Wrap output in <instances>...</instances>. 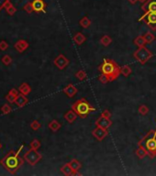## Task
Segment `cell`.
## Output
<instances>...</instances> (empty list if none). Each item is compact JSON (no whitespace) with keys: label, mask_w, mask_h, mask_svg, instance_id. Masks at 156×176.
Listing matches in <instances>:
<instances>
[{"label":"cell","mask_w":156,"mask_h":176,"mask_svg":"<svg viewBox=\"0 0 156 176\" xmlns=\"http://www.w3.org/2000/svg\"><path fill=\"white\" fill-rule=\"evenodd\" d=\"M24 10L26 11L27 13L30 14V13H32L34 9H33V6H32V3H30V2H28L25 6H24Z\"/></svg>","instance_id":"cell-31"},{"label":"cell","mask_w":156,"mask_h":176,"mask_svg":"<svg viewBox=\"0 0 156 176\" xmlns=\"http://www.w3.org/2000/svg\"><path fill=\"white\" fill-rule=\"evenodd\" d=\"M2 62L5 65H9L10 63L12 62V59H11V57L9 56V55H5V56L2 58Z\"/></svg>","instance_id":"cell-36"},{"label":"cell","mask_w":156,"mask_h":176,"mask_svg":"<svg viewBox=\"0 0 156 176\" xmlns=\"http://www.w3.org/2000/svg\"><path fill=\"white\" fill-rule=\"evenodd\" d=\"M139 21H144L152 30L156 29V13L155 12L145 13L141 18H139Z\"/></svg>","instance_id":"cell-7"},{"label":"cell","mask_w":156,"mask_h":176,"mask_svg":"<svg viewBox=\"0 0 156 176\" xmlns=\"http://www.w3.org/2000/svg\"><path fill=\"white\" fill-rule=\"evenodd\" d=\"M32 6H33V9L35 12L40 13V12H46L45 11V7H46V4L42 1V0H34L32 2Z\"/></svg>","instance_id":"cell-12"},{"label":"cell","mask_w":156,"mask_h":176,"mask_svg":"<svg viewBox=\"0 0 156 176\" xmlns=\"http://www.w3.org/2000/svg\"><path fill=\"white\" fill-rule=\"evenodd\" d=\"M0 110H1V112H2L4 115H7V114H9L10 112L12 111V108L10 107V106H9V105L5 104L1 108H0Z\"/></svg>","instance_id":"cell-29"},{"label":"cell","mask_w":156,"mask_h":176,"mask_svg":"<svg viewBox=\"0 0 156 176\" xmlns=\"http://www.w3.org/2000/svg\"><path fill=\"white\" fill-rule=\"evenodd\" d=\"M69 164H70L71 168L73 169V171H74V175H78L79 173H78L77 172H78V170L82 167L81 162H80L79 161L74 159V160H72V161L69 162Z\"/></svg>","instance_id":"cell-17"},{"label":"cell","mask_w":156,"mask_h":176,"mask_svg":"<svg viewBox=\"0 0 156 176\" xmlns=\"http://www.w3.org/2000/svg\"><path fill=\"white\" fill-rule=\"evenodd\" d=\"M4 8L6 9V11L7 12V14L10 15V16H13V15L17 12V8L12 5V3L10 2V0H8V1L6 3Z\"/></svg>","instance_id":"cell-19"},{"label":"cell","mask_w":156,"mask_h":176,"mask_svg":"<svg viewBox=\"0 0 156 176\" xmlns=\"http://www.w3.org/2000/svg\"><path fill=\"white\" fill-rule=\"evenodd\" d=\"M28 102H29V100H28L27 96H26L25 95L21 94V93L18 94V95H17L16 99H15V104H16L18 107H23L24 106L27 105Z\"/></svg>","instance_id":"cell-13"},{"label":"cell","mask_w":156,"mask_h":176,"mask_svg":"<svg viewBox=\"0 0 156 176\" xmlns=\"http://www.w3.org/2000/svg\"><path fill=\"white\" fill-rule=\"evenodd\" d=\"M135 153H136V155H137L140 159H143V158H145L146 156H148V151H147L146 150H145L143 147H141V146H139V148L136 150Z\"/></svg>","instance_id":"cell-22"},{"label":"cell","mask_w":156,"mask_h":176,"mask_svg":"<svg viewBox=\"0 0 156 176\" xmlns=\"http://www.w3.org/2000/svg\"><path fill=\"white\" fill-rule=\"evenodd\" d=\"M129 1H130V3H131V4H135V3H136V2L138 1V0H129Z\"/></svg>","instance_id":"cell-42"},{"label":"cell","mask_w":156,"mask_h":176,"mask_svg":"<svg viewBox=\"0 0 156 176\" xmlns=\"http://www.w3.org/2000/svg\"><path fill=\"white\" fill-rule=\"evenodd\" d=\"M49 128L51 130H53V132H56L57 130H59L61 128V124L58 122L57 120H53L49 124Z\"/></svg>","instance_id":"cell-24"},{"label":"cell","mask_w":156,"mask_h":176,"mask_svg":"<svg viewBox=\"0 0 156 176\" xmlns=\"http://www.w3.org/2000/svg\"><path fill=\"white\" fill-rule=\"evenodd\" d=\"M86 38L84 34H82V33L78 32L76 33V34L74 36V38H73V40H74L77 45H82L83 43H84L86 41Z\"/></svg>","instance_id":"cell-18"},{"label":"cell","mask_w":156,"mask_h":176,"mask_svg":"<svg viewBox=\"0 0 156 176\" xmlns=\"http://www.w3.org/2000/svg\"><path fill=\"white\" fill-rule=\"evenodd\" d=\"M0 149H1V143H0Z\"/></svg>","instance_id":"cell-44"},{"label":"cell","mask_w":156,"mask_h":176,"mask_svg":"<svg viewBox=\"0 0 156 176\" xmlns=\"http://www.w3.org/2000/svg\"><path fill=\"white\" fill-rule=\"evenodd\" d=\"M101 116L104 117H107V118H110L111 117V113L108 111V109H106V110H104V111L101 113Z\"/></svg>","instance_id":"cell-39"},{"label":"cell","mask_w":156,"mask_h":176,"mask_svg":"<svg viewBox=\"0 0 156 176\" xmlns=\"http://www.w3.org/2000/svg\"><path fill=\"white\" fill-rule=\"evenodd\" d=\"M134 43H135V45H137L139 48H141V47H143L145 45V43H147V42L145 40L143 36H138L134 40Z\"/></svg>","instance_id":"cell-23"},{"label":"cell","mask_w":156,"mask_h":176,"mask_svg":"<svg viewBox=\"0 0 156 176\" xmlns=\"http://www.w3.org/2000/svg\"><path fill=\"white\" fill-rule=\"evenodd\" d=\"M75 76L80 81H84L86 78V73L85 71H83V70H80L75 73Z\"/></svg>","instance_id":"cell-30"},{"label":"cell","mask_w":156,"mask_h":176,"mask_svg":"<svg viewBox=\"0 0 156 176\" xmlns=\"http://www.w3.org/2000/svg\"><path fill=\"white\" fill-rule=\"evenodd\" d=\"M92 134L93 136L95 137L97 140L101 141L105 139L108 135V131L107 128H103L100 127H97L95 129L92 131Z\"/></svg>","instance_id":"cell-8"},{"label":"cell","mask_w":156,"mask_h":176,"mask_svg":"<svg viewBox=\"0 0 156 176\" xmlns=\"http://www.w3.org/2000/svg\"><path fill=\"white\" fill-rule=\"evenodd\" d=\"M19 92L21 93V94H23V95H28L30 92H31V87L27 84V83H23V84H20V86H19Z\"/></svg>","instance_id":"cell-20"},{"label":"cell","mask_w":156,"mask_h":176,"mask_svg":"<svg viewBox=\"0 0 156 176\" xmlns=\"http://www.w3.org/2000/svg\"><path fill=\"white\" fill-rule=\"evenodd\" d=\"M30 149H33V150H38L40 147V142L38 139H33L32 141L30 142Z\"/></svg>","instance_id":"cell-32"},{"label":"cell","mask_w":156,"mask_h":176,"mask_svg":"<svg viewBox=\"0 0 156 176\" xmlns=\"http://www.w3.org/2000/svg\"><path fill=\"white\" fill-rule=\"evenodd\" d=\"M98 70L102 73L108 75L110 82L116 80L120 74V67L117 64V62L108 58H105L103 60L102 64L98 67Z\"/></svg>","instance_id":"cell-2"},{"label":"cell","mask_w":156,"mask_h":176,"mask_svg":"<svg viewBox=\"0 0 156 176\" xmlns=\"http://www.w3.org/2000/svg\"><path fill=\"white\" fill-rule=\"evenodd\" d=\"M138 146L143 147L148 151V156L152 159L156 156V129L151 130L138 143Z\"/></svg>","instance_id":"cell-3"},{"label":"cell","mask_w":156,"mask_h":176,"mask_svg":"<svg viewBox=\"0 0 156 176\" xmlns=\"http://www.w3.org/2000/svg\"><path fill=\"white\" fill-rule=\"evenodd\" d=\"M149 112V108L145 106V105H141L140 107H139V113L142 116H145V115H147Z\"/></svg>","instance_id":"cell-33"},{"label":"cell","mask_w":156,"mask_h":176,"mask_svg":"<svg viewBox=\"0 0 156 176\" xmlns=\"http://www.w3.org/2000/svg\"><path fill=\"white\" fill-rule=\"evenodd\" d=\"M23 158L29 164L31 165V166H34V165H36L41 160L42 156H41L40 154L37 151V150L30 149L29 150H28L24 154Z\"/></svg>","instance_id":"cell-6"},{"label":"cell","mask_w":156,"mask_h":176,"mask_svg":"<svg viewBox=\"0 0 156 176\" xmlns=\"http://www.w3.org/2000/svg\"><path fill=\"white\" fill-rule=\"evenodd\" d=\"M145 13L155 12L156 13V0H148L141 7Z\"/></svg>","instance_id":"cell-10"},{"label":"cell","mask_w":156,"mask_h":176,"mask_svg":"<svg viewBox=\"0 0 156 176\" xmlns=\"http://www.w3.org/2000/svg\"><path fill=\"white\" fill-rule=\"evenodd\" d=\"M23 148V145L20 147V149L15 152L14 150H10L7 155L1 160V165L2 166L7 170L10 173H16V172L19 169L20 166H22V164L24 163V161L23 159H21L19 156H18V154L20 152V150H22Z\"/></svg>","instance_id":"cell-1"},{"label":"cell","mask_w":156,"mask_h":176,"mask_svg":"<svg viewBox=\"0 0 156 176\" xmlns=\"http://www.w3.org/2000/svg\"><path fill=\"white\" fill-rule=\"evenodd\" d=\"M61 171H62V172L64 173V175H67V176H69V175H74V171H73V169L71 168L69 162L66 163V164H64V166H62Z\"/></svg>","instance_id":"cell-21"},{"label":"cell","mask_w":156,"mask_h":176,"mask_svg":"<svg viewBox=\"0 0 156 176\" xmlns=\"http://www.w3.org/2000/svg\"><path fill=\"white\" fill-rule=\"evenodd\" d=\"M7 1H8V0H0V11H1L5 7V5H6V3Z\"/></svg>","instance_id":"cell-41"},{"label":"cell","mask_w":156,"mask_h":176,"mask_svg":"<svg viewBox=\"0 0 156 176\" xmlns=\"http://www.w3.org/2000/svg\"><path fill=\"white\" fill-rule=\"evenodd\" d=\"M8 94H10V95H14V96H17L19 93H18V91L17 90V89H10L9 90V92H8Z\"/></svg>","instance_id":"cell-40"},{"label":"cell","mask_w":156,"mask_h":176,"mask_svg":"<svg viewBox=\"0 0 156 176\" xmlns=\"http://www.w3.org/2000/svg\"><path fill=\"white\" fill-rule=\"evenodd\" d=\"M130 73H131V69H130V67L129 65H124L120 68V73L122 75H124L125 77L129 76L130 74Z\"/></svg>","instance_id":"cell-27"},{"label":"cell","mask_w":156,"mask_h":176,"mask_svg":"<svg viewBox=\"0 0 156 176\" xmlns=\"http://www.w3.org/2000/svg\"><path fill=\"white\" fill-rule=\"evenodd\" d=\"M14 46H15V49L18 52H23L25 50H27L29 48V43L24 40H19L18 41H17L15 43Z\"/></svg>","instance_id":"cell-14"},{"label":"cell","mask_w":156,"mask_h":176,"mask_svg":"<svg viewBox=\"0 0 156 176\" xmlns=\"http://www.w3.org/2000/svg\"><path fill=\"white\" fill-rule=\"evenodd\" d=\"M143 37H144V39H145V40H146L147 43H152L155 40V36L151 32L145 33V34L143 35Z\"/></svg>","instance_id":"cell-28"},{"label":"cell","mask_w":156,"mask_h":176,"mask_svg":"<svg viewBox=\"0 0 156 176\" xmlns=\"http://www.w3.org/2000/svg\"><path fill=\"white\" fill-rule=\"evenodd\" d=\"M53 63L56 65V67H58L60 70H64L66 66L69 64V60L64 56V55L60 54L59 56H57L54 59Z\"/></svg>","instance_id":"cell-9"},{"label":"cell","mask_w":156,"mask_h":176,"mask_svg":"<svg viewBox=\"0 0 156 176\" xmlns=\"http://www.w3.org/2000/svg\"><path fill=\"white\" fill-rule=\"evenodd\" d=\"M111 125H112V121L109 118L104 117L102 116L96 121V126L103 128H107L108 129V128L111 127Z\"/></svg>","instance_id":"cell-11"},{"label":"cell","mask_w":156,"mask_h":176,"mask_svg":"<svg viewBox=\"0 0 156 176\" xmlns=\"http://www.w3.org/2000/svg\"><path fill=\"white\" fill-rule=\"evenodd\" d=\"M98 80H99V82H101V83L104 84H108V82H110V80H109V78H108V76L106 75V74H104V73H102V74L98 77Z\"/></svg>","instance_id":"cell-34"},{"label":"cell","mask_w":156,"mask_h":176,"mask_svg":"<svg viewBox=\"0 0 156 176\" xmlns=\"http://www.w3.org/2000/svg\"><path fill=\"white\" fill-rule=\"evenodd\" d=\"M139 1H141V2H146L147 0H139Z\"/></svg>","instance_id":"cell-43"},{"label":"cell","mask_w":156,"mask_h":176,"mask_svg":"<svg viewBox=\"0 0 156 176\" xmlns=\"http://www.w3.org/2000/svg\"><path fill=\"white\" fill-rule=\"evenodd\" d=\"M64 118H65V120L67 121L68 123H73V122H75V119L77 118V114L73 109L69 110V111H67L65 113Z\"/></svg>","instance_id":"cell-16"},{"label":"cell","mask_w":156,"mask_h":176,"mask_svg":"<svg viewBox=\"0 0 156 176\" xmlns=\"http://www.w3.org/2000/svg\"><path fill=\"white\" fill-rule=\"evenodd\" d=\"M8 48V44L7 41L5 40H1L0 41V50L1 51H6Z\"/></svg>","instance_id":"cell-38"},{"label":"cell","mask_w":156,"mask_h":176,"mask_svg":"<svg viewBox=\"0 0 156 176\" xmlns=\"http://www.w3.org/2000/svg\"><path fill=\"white\" fill-rule=\"evenodd\" d=\"M79 23L81 25V27H83L84 29H87L90 27L91 25V20L87 18V17H84L80 21H79Z\"/></svg>","instance_id":"cell-25"},{"label":"cell","mask_w":156,"mask_h":176,"mask_svg":"<svg viewBox=\"0 0 156 176\" xmlns=\"http://www.w3.org/2000/svg\"><path fill=\"white\" fill-rule=\"evenodd\" d=\"M16 97H17V96H14V95H10V94H7V95H6V99H7V100L9 103H11V104L15 103V99H16Z\"/></svg>","instance_id":"cell-37"},{"label":"cell","mask_w":156,"mask_h":176,"mask_svg":"<svg viewBox=\"0 0 156 176\" xmlns=\"http://www.w3.org/2000/svg\"><path fill=\"white\" fill-rule=\"evenodd\" d=\"M111 42H112V39L108 35H104L101 38V40H100V43L102 44L103 46H106V47L108 46Z\"/></svg>","instance_id":"cell-26"},{"label":"cell","mask_w":156,"mask_h":176,"mask_svg":"<svg viewBox=\"0 0 156 176\" xmlns=\"http://www.w3.org/2000/svg\"><path fill=\"white\" fill-rule=\"evenodd\" d=\"M72 109L82 118H86L91 112L96 111V108L93 107L85 98L78 99L72 105Z\"/></svg>","instance_id":"cell-4"},{"label":"cell","mask_w":156,"mask_h":176,"mask_svg":"<svg viewBox=\"0 0 156 176\" xmlns=\"http://www.w3.org/2000/svg\"><path fill=\"white\" fill-rule=\"evenodd\" d=\"M77 88L74 85V84H68L64 89V93L67 95V96H69V97H73V96H75V95L77 93Z\"/></svg>","instance_id":"cell-15"},{"label":"cell","mask_w":156,"mask_h":176,"mask_svg":"<svg viewBox=\"0 0 156 176\" xmlns=\"http://www.w3.org/2000/svg\"><path fill=\"white\" fill-rule=\"evenodd\" d=\"M133 56L141 64H145L153 56V54L147 48H145L143 46L139 48L137 51H135V52L133 53Z\"/></svg>","instance_id":"cell-5"},{"label":"cell","mask_w":156,"mask_h":176,"mask_svg":"<svg viewBox=\"0 0 156 176\" xmlns=\"http://www.w3.org/2000/svg\"><path fill=\"white\" fill-rule=\"evenodd\" d=\"M40 123L39 122L38 120H34V121H32L31 122V124H30V128H32L33 130H38L40 128Z\"/></svg>","instance_id":"cell-35"}]
</instances>
